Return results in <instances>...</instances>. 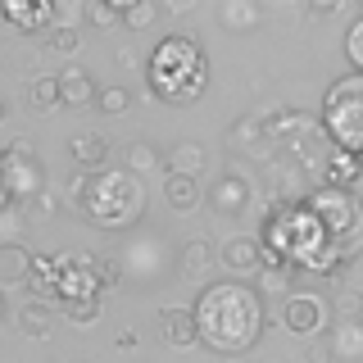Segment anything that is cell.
<instances>
[{
    "mask_svg": "<svg viewBox=\"0 0 363 363\" xmlns=\"http://www.w3.org/2000/svg\"><path fill=\"white\" fill-rule=\"evenodd\" d=\"M309 359L313 363H336V354H332V345H327V340H313V345H309Z\"/></svg>",
    "mask_w": 363,
    "mask_h": 363,
    "instance_id": "cell-36",
    "label": "cell"
},
{
    "mask_svg": "<svg viewBox=\"0 0 363 363\" xmlns=\"http://www.w3.org/2000/svg\"><path fill=\"white\" fill-rule=\"evenodd\" d=\"M227 141H232L236 155H264V145H268V123H259V118H236L232 132H227Z\"/></svg>",
    "mask_w": 363,
    "mask_h": 363,
    "instance_id": "cell-16",
    "label": "cell"
},
{
    "mask_svg": "<svg viewBox=\"0 0 363 363\" xmlns=\"http://www.w3.org/2000/svg\"><path fill=\"white\" fill-rule=\"evenodd\" d=\"M155 250H159V241H150V245L136 241L128 255H123V264H128L132 272H141V268H145V272H155V268H159V264H155Z\"/></svg>",
    "mask_w": 363,
    "mask_h": 363,
    "instance_id": "cell-29",
    "label": "cell"
},
{
    "mask_svg": "<svg viewBox=\"0 0 363 363\" xmlns=\"http://www.w3.org/2000/svg\"><path fill=\"white\" fill-rule=\"evenodd\" d=\"M327 345H332L336 363H363V318L336 323L332 332H327Z\"/></svg>",
    "mask_w": 363,
    "mask_h": 363,
    "instance_id": "cell-13",
    "label": "cell"
},
{
    "mask_svg": "<svg viewBox=\"0 0 363 363\" xmlns=\"http://www.w3.org/2000/svg\"><path fill=\"white\" fill-rule=\"evenodd\" d=\"M218 259H223V255H213V245L204 241V236H191V241L182 245V259H177V264H182V277L204 281V277L213 272V264H218Z\"/></svg>",
    "mask_w": 363,
    "mask_h": 363,
    "instance_id": "cell-15",
    "label": "cell"
},
{
    "mask_svg": "<svg viewBox=\"0 0 363 363\" xmlns=\"http://www.w3.org/2000/svg\"><path fill=\"white\" fill-rule=\"evenodd\" d=\"M196 327H200V345H209L213 354H245L255 350V340L264 336V295L245 281H209L196 304Z\"/></svg>",
    "mask_w": 363,
    "mask_h": 363,
    "instance_id": "cell-1",
    "label": "cell"
},
{
    "mask_svg": "<svg viewBox=\"0 0 363 363\" xmlns=\"http://www.w3.org/2000/svg\"><path fill=\"white\" fill-rule=\"evenodd\" d=\"M68 155H73L77 168H105L109 141H105L100 132H82V136H73V141H68Z\"/></svg>",
    "mask_w": 363,
    "mask_h": 363,
    "instance_id": "cell-18",
    "label": "cell"
},
{
    "mask_svg": "<svg viewBox=\"0 0 363 363\" xmlns=\"http://www.w3.org/2000/svg\"><path fill=\"white\" fill-rule=\"evenodd\" d=\"M91 268H96V277H100V286H118V277H123V268L113 264V259H96L91 255Z\"/></svg>",
    "mask_w": 363,
    "mask_h": 363,
    "instance_id": "cell-33",
    "label": "cell"
},
{
    "mask_svg": "<svg viewBox=\"0 0 363 363\" xmlns=\"http://www.w3.org/2000/svg\"><path fill=\"white\" fill-rule=\"evenodd\" d=\"M77 41H82V37H77V28H50V32H45V45L60 50V55H73Z\"/></svg>",
    "mask_w": 363,
    "mask_h": 363,
    "instance_id": "cell-32",
    "label": "cell"
},
{
    "mask_svg": "<svg viewBox=\"0 0 363 363\" xmlns=\"http://www.w3.org/2000/svg\"><path fill=\"white\" fill-rule=\"evenodd\" d=\"M0 191L14 204H23V200L37 204L45 196V168H41V159L28 150V141H14L0 155Z\"/></svg>",
    "mask_w": 363,
    "mask_h": 363,
    "instance_id": "cell-6",
    "label": "cell"
},
{
    "mask_svg": "<svg viewBox=\"0 0 363 363\" xmlns=\"http://www.w3.org/2000/svg\"><path fill=\"white\" fill-rule=\"evenodd\" d=\"M336 313H340V323H350V318H359V313H363V300H359L354 291L336 295Z\"/></svg>",
    "mask_w": 363,
    "mask_h": 363,
    "instance_id": "cell-35",
    "label": "cell"
},
{
    "mask_svg": "<svg viewBox=\"0 0 363 363\" xmlns=\"http://www.w3.org/2000/svg\"><path fill=\"white\" fill-rule=\"evenodd\" d=\"M327 323V304L318 300V295L300 291V295H286L281 300V327H286L291 336H318Z\"/></svg>",
    "mask_w": 363,
    "mask_h": 363,
    "instance_id": "cell-7",
    "label": "cell"
},
{
    "mask_svg": "<svg viewBox=\"0 0 363 363\" xmlns=\"http://www.w3.org/2000/svg\"><path fill=\"white\" fill-rule=\"evenodd\" d=\"M55 77H60V96H64V105L82 109V105H96V100H100V91H96V82H91L86 68L68 64L64 73H55Z\"/></svg>",
    "mask_w": 363,
    "mask_h": 363,
    "instance_id": "cell-14",
    "label": "cell"
},
{
    "mask_svg": "<svg viewBox=\"0 0 363 363\" xmlns=\"http://www.w3.org/2000/svg\"><path fill=\"white\" fill-rule=\"evenodd\" d=\"M218 23L227 32H245V28L259 23V5H255V0H223V5H218Z\"/></svg>",
    "mask_w": 363,
    "mask_h": 363,
    "instance_id": "cell-22",
    "label": "cell"
},
{
    "mask_svg": "<svg viewBox=\"0 0 363 363\" xmlns=\"http://www.w3.org/2000/svg\"><path fill=\"white\" fill-rule=\"evenodd\" d=\"M309 9H313V14H318V18H323V14H336V9H340V0H313V5H309Z\"/></svg>",
    "mask_w": 363,
    "mask_h": 363,
    "instance_id": "cell-37",
    "label": "cell"
},
{
    "mask_svg": "<svg viewBox=\"0 0 363 363\" xmlns=\"http://www.w3.org/2000/svg\"><path fill=\"white\" fill-rule=\"evenodd\" d=\"M223 264L232 268V272H255L259 277V268H264V241H255V236H232V241L223 245Z\"/></svg>",
    "mask_w": 363,
    "mask_h": 363,
    "instance_id": "cell-12",
    "label": "cell"
},
{
    "mask_svg": "<svg viewBox=\"0 0 363 363\" xmlns=\"http://www.w3.org/2000/svg\"><path fill=\"white\" fill-rule=\"evenodd\" d=\"M37 213H41V218H50V213H55V196H50V191L37 200Z\"/></svg>",
    "mask_w": 363,
    "mask_h": 363,
    "instance_id": "cell-38",
    "label": "cell"
},
{
    "mask_svg": "<svg viewBox=\"0 0 363 363\" xmlns=\"http://www.w3.org/2000/svg\"><path fill=\"white\" fill-rule=\"evenodd\" d=\"M0 18L23 28V32H50L55 28V5L50 0H41V5H18V0H9V5H0Z\"/></svg>",
    "mask_w": 363,
    "mask_h": 363,
    "instance_id": "cell-11",
    "label": "cell"
},
{
    "mask_svg": "<svg viewBox=\"0 0 363 363\" xmlns=\"http://www.w3.org/2000/svg\"><path fill=\"white\" fill-rule=\"evenodd\" d=\"M345 60H350V68L363 77V14L350 23V32H345Z\"/></svg>",
    "mask_w": 363,
    "mask_h": 363,
    "instance_id": "cell-27",
    "label": "cell"
},
{
    "mask_svg": "<svg viewBox=\"0 0 363 363\" xmlns=\"http://www.w3.org/2000/svg\"><path fill=\"white\" fill-rule=\"evenodd\" d=\"M32 272H37V259L23 245H0V286L5 291L32 286Z\"/></svg>",
    "mask_w": 363,
    "mask_h": 363,
    "instance_id": "cell-10",
    "label": "cell"
},
{
    "mask_svg": "<svg viewBox=\"0 0 363 363\" xmlns=\"http://www.w3.org/2000/svg\"><path fill=\"white\" fill-rule=\"evenodd\" d=\"M155 18H159L155 0H128V5H123V28H128V32H145Z\"/></svg>",
    "mask_w": 363,
    "mask_h": 363,
    "instance_id": "cell-24",
    "label": "cell"
},
{
    "mask_svg": "<svg viewBox=\"0 0 363 363\" xmlns=\"http://www.w3.org/2000/svg\"><path fill=\"white\" fill-rule=\"evenodd\" d=\"M96 105L105 109V113H128V105H132V91H128V86H105Z\"/></svg>",
    "mask_w": 363,
    "mask_h": 363,
    "instance_id": "cell-31",
    "label": "cell"
},
{
    "mask_svg": "<svg viewBox=\"0 0 363 363\" xmlns=\"http://www.w3.org/2000/svg\"><path fill=\"white\" fill-rule=\"evenodd\" d=\"M255 291H264V295H281V291H291V264H268V268H259Z\"/></svg>",
    "mask_w": 363,
    "mask_h": 363,
    "instance_id": "cell-25",
    "label": "cell"
},
{
    "mask_svg": "<svg viewBox=\"0 0 363 363\" xmlns=\"http://www.w3.org/2000/svg\"><path fill=\"white\" fill-rule=\"evenodd\" d=\"M359 164H363V159H359Z\"/></svg>",
    "mask_w": 363,
    "mask_h": 363,
    "instance_id": "cell-39",
    "label": "cell"
},
{
    "mask_svg": "<svg viewBox=\"0 0 363 363\" xmlns=\"http://www.w3.org/2000/svg\"><path fill=\"white\" fill-rule=\"evenodd\" d=\"M64 313L73 318V323H96V318H100V300H82V304H64Z\"/></svg>",
    "mask_w": 363,
    "mask_h": 363,
    "instance_id": "cell-34",
    "label": "cell"
},
{
    "mask_svg": "<svg viewBox=\"0 0 363 363\" xmlns=\"http://www.w3.org/2000/svg\"><path fill=\"white\" fill-rule=\"evenodd\" d=\"M28 105H32V113H50V109H60V105H64V96H60V77H32V82H28Z\"/></svg>",
    "mask_w": 363,
    "mask_h": 363,
    "instance_id": "cell-23",
    "label": "cell"
},
{
    "mask_svg": "<svg viewBox=\"0 0 363 363\" xmlns=\"http://www.w3.org/2000/svg\"><path fill=\"white\" fill-rule=\"evenodd\" d=\"M128 173H132V177L168 173V155H159L150 141H132V145H128Z\"/></svg>",
    "mask_w": 363,
    "mask_h": 363,
    "instance_id": "cell-19",
    "label": "cell"
},
{
    "mask_svg": "<svg viewBox=\"0 0 363 363\" xmlns=\"http://www.w3.org/2000/svg\"><path fill=\"white\" fill-rule=\"evenodd\" d=\"M204 200H209V209L218 213V218H241L250 204H255V186H250L241 173H227L204 191Z\"/></svg>",
    "mask_w": 363,
    "mask_h": 363,
    "instance_id": "cell-8",
    "label": "cell"
},
{
    "mask_svg": "<svg viewBox=\"0 0 363 363\" xmlns=\"http://www.w3.org/2000/svg\"><path fill=\"white\" fill-rule=\"evenodd\" d=\"M164 196H168V204H173V209H196V204L204 200V191H200V182L196 177H177V173H168L164 177Z\"/></svg>",
    "mask_w": 363,
    "mask_h": 363,
    "instance_id": "cell-21",
    "label": "cell"
},
{
    "mask_svg": "<svg viewBox=\"0 0 363 363\" xmlns=\"http://www.w3.org/2000/svg\"><path fill=\"white\" fill-rule=\"evenodd\" d=\"M82 213L91 227L100 232H128L136 218H145V182L132 177L128 168H109V173H96L86 186Z\"/></svg>",
    "mask_w": 363,
    "mask_h": 363,
    "instance_id": "cell-3",
    "label": "cell"
},
{
    "mask_svg": "<svg viewBox=\"0 0 363 363\" xmlns=\"http://www.w3.org/2000/svg\"><path fill=\"white\" fill-rule=\"evenodd\" d=\"M145 77H150V91L168 105H186L196 100L204 82H209V60H204L196 37H164L155 45L150 64H145Z\"/></svg>",
    "mask_w": 363,
    "mask_h": 363,
    "instance_id": "cell-2",
    "label": "cell"
},
{
    "mask_svg": "<svg viewBox=\"0 0 363 363\" xmlns=\"http://www.w3.org/2000/svg\"><path fill=\"white\" fill-rule=\"evenodd\" d=\"M55 313H60V304H55V300H32V304H23V309H18V327L28 336H45V332H50V323H55Z\"/></svg>",
    "mask_w": 363,
    "mask_h": 363,
    "instance_id": "cell-20",
    "label": "cell"
},
{
    "mask_svg": "<svg viewBox=\"0 0 363 363\" xmlns=\"http://www.w3.org/2000/svg\"><path fill=\"white\" fill-rule=\"evenodd\" d=\"M18 232H23V213H18L14 200H5V209H0V241L18 245Z\"/></svg>",
    "mask_w": 363,
    "mask_h": 363,
    "instance_id": "cell-28",
    "label": "cell"
},
{
    "mask_svg": "<svg viewBox=\"0 0 363 363\" xmlns=\"http://www.w3.org/2000/svg\"><path fill=\"white\" fill-rule=\"evenodd\" d=\"M327 177H332L336 186L345 191V182H354V177H359V159H354V155H336L332 164H327Z\"/></svg>",
    "mask_w": 363,
    "mask_h": 363,
    "instance_id": "cell-30",
    "label": "cell"
},
{
    "mask_svg": "<svg viewBox=\"0 0 363 363\" xmlns=\"http://www.w3.org/2000/svg\"><path fill=\"white\" fill-rule=\"evenodd\" d=\"M323 128H327V136H332V145L340 155L363 159V77L359 73H350V77L327 86Z\"/></svg>",
    "mask_w": 363,
    "mask_h": 363,
    "instance_id": "cell-4",
    "label": "cell"
},
{
    "mask_svg": "<svg viewBox=\"0 0 363 363\" xmlns=\"http://www.w3.org/2000/svg\"><path fill=\"white\" fill-rule=\"evenodd\" d=\"M309 209H313V218L323 223V236H327V245H336L340 255H350L359 241H363V204L350 196V191H313V200H309Z\"/></svg>",
    "mask_w": 363,
    "mask_h": 363,
    "instance_id": "cell-5",
    "label": "cell"
},
{
    "mask_svg": "<svg viewBox=\"0 0 363 363\" xmlns=\"http://www.w3.org/2000/svg\"><path fill=\"white\" fill-rule=\"evenodd\" d=\"M86 23H91V28H118V23H123V5H118V0H86Z\"/></svg>",
    "mask_w": 363,
    "mask_h": 363,
    "instance_id": "cell-26",
    "label": "cell"
},
{
    "mask_svg": "<svg viewBox=\"0 0 363 363\" xmlns=\"http://www.w3.org/2000/svg\"><path fill=\"white\" fill-rule=\"evenodd\" d=\"M155 323H159V340H164V345H173V350L196 345V340H200V327H196V313H191V309L168 304V309L155 313Z\"/></svg>",
    "mask_w": 363,
    "mask_h": 363,
    "instance_id": "cell-9",
    "label": "cell"
},
{
    "mask_svg": "<svg viewBox=\"0 0 363 363\" xmlns=\"http://www.w3.org/2000/svg\"><path fill=\"white\" fill-rule=\"evenodd\" d=\"M204 168H209V155H204V145L196 141H182L168 150V173H177V177H204Z\"/></svg>",
    "mask_w": 363,
    "mask_h": 363,
    "instance_id": "cell-17",
    "label": "cell"
}]
</instances>
